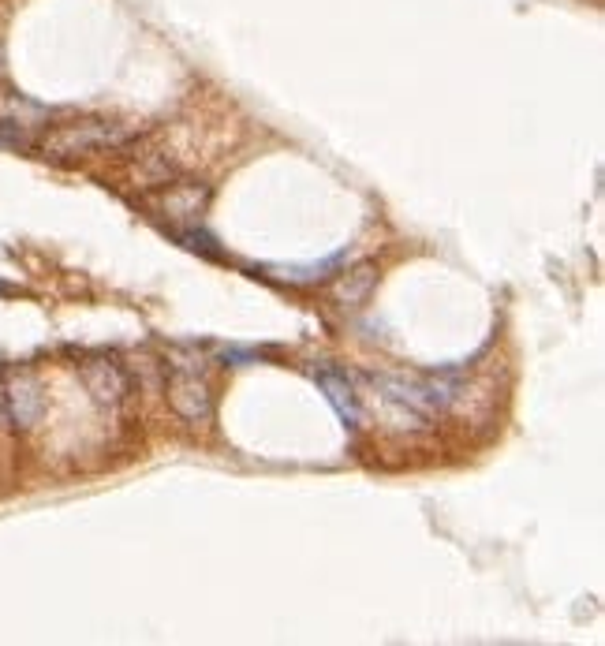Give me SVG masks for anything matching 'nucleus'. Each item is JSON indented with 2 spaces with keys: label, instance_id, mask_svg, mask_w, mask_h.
Instances as JSON below:
<instances>
[{
  "label": "nucleus",
  "instance_id": "obj_5",
  "mask_svg": "<svg viewBox=\"0 0 605 646\" xmlns=\"http://www.w3.org/2000/svg\"><path fill=\"white\" fill-rule=\"evenodd\" d=\"M83 381L101 408H120L124 404L127 378L124 370L116 363H109V359H90V363H83Z\"/></svg>",
  "mask_w": 605,
  "mask_h": 646
},
{
  "label": "nucleus",
  "instance_id": "obj_1",
  "mask_svg": "<svg viewBox=\"0 0 605 646\" xmlns=\"http://www.w3.org/2000/svg\"><path fill=\"white\" fill-rule=\"evenodd\" d=\"M135 139V127L109 124V120H75V124H60L45 135L42 150L49 157H86L98 150H116Z\"/></svg>",
  "mask_w": 605,
  "mask_h": 646
},
{
  "label": "nucleus",
  "instance_id": "obj_12",
  "mask_svg": "<svg viewBox=\"0 0 605 646\" xmlns=\"http://www.w3.org/2000/svg\"><path fill=\"white\" fill-rule=\"evenodd\" d=\"M0 426H12V419H8V400H4V381H0Z\"/></svg>",
  "mask_w": 605,
  "mask_h": 646
},
{
  "label": "nucleus",
  "instance_id": "obj_3",
  "mask_svg": "<svg viewBox=\"0 0 605 646\" xmlns=\"http://www.w3.org/2000/svg\"><path fill=\"white\" fill-rule=\"evenodd\" d=\"M4 400H8V419L19 430H34L45 415V396L42 381L34 378L30 370H12L4 378Z\"/></svg>",
  "mask_w": 605,
  "mask_h": 646
},
{
  "label": "nucleus",
  "instance_id": "obj_8",
  "mask_svg": "<svg viewBox=\"0 0 605 646\" xmlns=\"http://www.w3.org/2000/svg\"><path fill=\"white\" fill-rule=\"evenodd\" d=\"M49 120L45 105L19 98V94H0V127H38Z\"/></svg>",
  "mask_w": 605,
  "mask_h": 646
},
{
  "label": "nucleus",
  "instance_id": "obj_4",
  "mask_svg": "<svg viewBox=\"0 0 605 646\" xmlns=\"http://www.w3.org/2000/svg\"><path fill=\"white\" fill-rule=\"evenodd\" d=\"M206 206H210V187L206 183H169L165 198L157 202V210L165 213L169 221H187V225L202 221Z\"/></svg>",
  "mask_w": 605,
  "mask_h": 646
},
{
  "label": "nucleus",
  "instance_id": "obj_9",
  "mask_svg": "<svg viewBox=\"0 0 605 646\" xmlns=\"http://www.w3.org/2000/svg\"><path fill=\"white\" fill-rule=\"evenodd\" d=\"M333 269H340V258H325V262H310V266H269V277L288 284H314L325 281Z\"/></svg>",
  "mask_w": 605,
  "mask_h": 646
},
{
  "label": "nucleus",
  "instance_id": "obj_11",
  "mask_svg": "<svg viewBox=\"0 0 605 646\" xmlns=\"http://www.w3.org/2000/svg\"><path fill=\"white\" fill-rule=\"evenodd\" d=\"M225 359L232 366H247V363L258 359V352H251V348H225Z\"/></svg>",
  "mask_w": 605,
  "mask_h": 646
},
{
  "label": "nucleus",
  "instance_id": "obj_6",
  "mask_svg": "<svg viewBox=\"0 0 605 646\" xmlns=\"http://www.w3.org/2000/svg\"><path fill=\"white\" fill-rule=\"evenodd\" d=\"M374 288H378V269L370 266V262H363V266H352L340 273L337 284H333V299H337L340 307L355 310L374 295Z\"/></svg>",
  "mask_w": 605,
  "mask_h": 646
},
{
  "label": "nucleus",
  "instance_id": "obj_2",
  "mask_svg": "<svg viewBox=\"0 0 605 646\" xmlns=\"http://www.w3.org/2000/svg\"><path fill=\"white\" fill-rule=\"evenodd\" d=\"M169 404L183 422L213 419V393L206 381V363L195 352H172V381H169Z\"/></svg>",
  "mask_w": 605,
  "mask_h": 646
},
{
  "label": "nucleus",
  "instance_id": "obj_7",
  "mask_svg": "<svg viewBox=\"0 0 605 646\" xmlns=\"http://www.w3.org/2000/svg\"><path fill=\"white\" fill-rule=\"evenodd\" d=\"M318 385L325 389V400L337 408V415L344 419V426H355V422H359V400H355L352 381L344 378V374L322 370V374H318Z\"/></svg>",
  "mask_w": 605,
  "mask_h": 646
},
{
  "label": "nucleus",
  "instance_id": "obj_10",
  "mask_svg": "<svg viewBox=\"0 0 605 646\" xmlns=\"http://www.w3.org/2000/svg\"><path fill=\"white\" fill-rule=\"evenodd\" d=\"M135 180L142 183V187H169L172 180H176V169H172L169 157H146V165H139V172H135Z\"/></svg>",
  "mask_w": 605,
  "mask_h": 646
}]
</instances>
